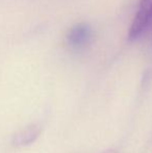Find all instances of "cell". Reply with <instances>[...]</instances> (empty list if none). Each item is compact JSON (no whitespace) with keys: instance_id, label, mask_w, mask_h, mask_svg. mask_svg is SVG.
I'll return each instance as SVG.
<instances>
[{"instance_id":"cell-1","label":"cell","mask_w":152,"mask_h":153,"mask_svg":"<svg viewBox=\"0 0 152 153\" xmlns=\"http://www.w3.org/2000/svg\"><path fill=\"white\" fill-rule=\"evenodd\" d=\"M152 21V0H141L139 10L136 13L131 26L129 28L128 38L136 40L148 28Z\"/></svg>"},{"instance_id":"cell-2","label":"cell","mask_w":152,"mask_h":153,"mask_svg":"<svg viewBox=\"0 0 152 153\" xmlns=\"http://www.w3.org/2000/svg\"><path fill=\"white\" fill-rule=\"evenodd\" d=\"M93 32L90 25L80 23L72 27L67 34V43L72 49L80 50L89 46L92 41Z\"/></svg>"},{"instance_id":"cell-3","label":"cell","mask_w":152,"mask_h":153,"mask_svg":"<svg viewBox=\"0 0 152 153\" xmlns=\"http://www.w3.org/2000/svg\"><path fill=\"white\" fill-rule=\"evenodd\" d=\"M41 134V127L37 124L29 125L14 135L13 144L17 147H25L31 145Z\"/></svg>"},{"instance_id":"cell-4","label":"cell","mask_w":152,"mask_h":153,"mask_svg":"<svg viewBox=\"0 0 152 153\" xmlns=\"http://www.w3.org/2000/svg\"><path fill=\"white\" fill-rule=\"evenodd\" d=\"M102 153H118V152L114 149H110V150H105V151H103Z\"/></svg>"}]
</instances>
